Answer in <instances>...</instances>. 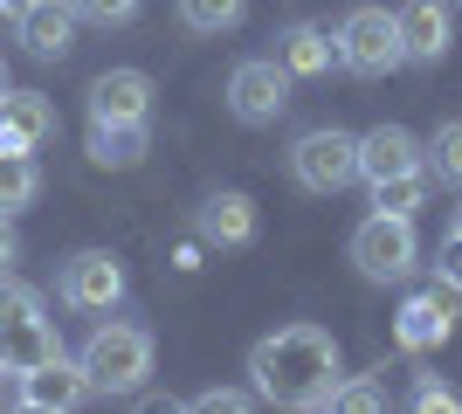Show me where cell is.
Segmentation results:
<instances>
[{"mask_svg":"<svg viewBox=\"0 0 462 414\" xmlns=\"http://www.w3.org/2000/svg\"><path fill=\"white\" fill-rule=\"evenodd\" d=\"M428 200V173H407V179H380L373 187V215H393V221H414V207Z\"/></svg>","mask_w":462,"mask_h":414,"instance_id":"cell-21","label":"cell"},{"mask_svg":"<svg viewBox=\"0 0 462 414\" xmlns=\"http://www.w3.org/2000/svg\"><path fill=\"white\" fill-rule=\"evenodd\" d=\"M407 173H428L421 138L407 132V124H373V132L359 138V179L380 187V179H407Z\"/></svg>","mask_w":462,"mask_h":414,"instance_id":"cell-9","label":"cell"},{"mask_svg":"<svg viewBox=\"0 0 462 414\" xmlns=\"http://www.w3.org/2000/svg\"><path fill=\"white\" fill-rule=\"evenodd\" d=\"M90 159L104 173H132L145 159V124H90Z\"/></svg>","mask_w":462,"mask_h":414,"instance_id":"cell-18","label":"cell"},{"mask_svg":"<svg viewBox=\"0 0 462 414\" xmlns=\"http://www.w3.org/2000/svg\"><path fill=\"white\" fill-rule=\"evenodd\" d=\"M435 283H442V290H462V242L456 235L435 249Z\"/></svg>","mask_w":462,"mask_h":414,"instance_id":"cell-27","label":"cell"},{"mask_svg":"<svg viewBox=\"0 0 462 414\" xmlns=\"http://www.w3.org/2000/svg\"><path fill=\"white\" fill-rule=\"evenodd\" d=\"M325 414H393V408H386L380 380H338V394L325 400Z\"/></svg>","mask_w":462,"mask_h":414,"instance_id":"cell-23","label":"cell"},{"mask_svg":"<svg viewBox=\"0 0 462 414\" xmlns=\"http://www.w3.org/2000/svg\"><path fill=\"white\" fill-rule=\"evenodd\" d=\"M152 118V77L145 69H104L90 83V124H145Z\"/></svg>","mask_w":462,"mask_h":414,"instance_id":"cell-10","label":"cell"},{"mask_svg":"<svg viewBox=\"0 0 462 414\" xmlns=\"http://www.w3.org/2000/svg\"><path fill=\"white\" fill-rule=\"evenodd\" d=\"M35 7H42V0H0V21H14V28H21V21L35 14Z\"/></svg>","mask_w":462,"mask_h":414,"instance_id":"cell-30","label":"cell"},{"mask_svg":"<svg viewBox=\"0 0 462 414\" xmlns=\"http://www.w3.org/2000/svg\"><path fill=\"white\" fill-rule=\"evenodd\" d=\"M200 242H214V249H249L255 242V200L235 194V187L208 194L200 200Z\"/></svg>","mask_w":462,"mask_h":414,"instance_id":"cell-15","label":"cell"},{"mask_svg":"<svg viewBox=\"0 0 462 414\" xmlns=\"http://www.w3.org/2000/svg\"><path fill=\"white\" fill-rule=\"evenodd\" d=\"M187 414H255V400L242 387H208V394H193Z\"/></svg>","mask_w":462,"mask_h":414,"instance_id":"cell-25","label":"cell"},{"mask_svg":"<svg viewBox=\"0 0 462 414\" xmlns=\"http://www.w3.org/2000/svg\"><path fill=\"white\" fill-rule=\"evenodd\" d=\"M352 262L366 283H401L414 262H421V242H414V221H393V215H366L352 228Z\"/></svg>","mask_w":462,"mask_h":414,"instance_id":"cell-6","label":"cell"},{"mask_svg":"<svg viewBox=\"0 0 462 414\" xmlns=\"http://www.w3.org/2000/svg\"><path fill=\"white\" fill-rule=\"evenodd\" d=\"M242 14H249V0H180V21L193 35H228L242 28Z\"/></svg>","mask_w":462,"mask_h":414,"instance_id":"cell-20","label":"cell"},{"mask_svg":"<svg viewBox=\"0 0 462 414\" xmlns=\"http://www.w3.org/2000/svg\"><path fill=\"white\" fill-rule=\"evenodd\" d=\"M42 138H56V104L42 90H7V104H0V159L35 152Z\"/></svg>","mask_w":462,"mask_h":414,"instance_id":"cell-13","label":"cell"},{"mask_svg":"<svg viewBox=\"0 0 462 414\" xmlns=\"http://www.w3.org/2000/svg\"><path fill=\"white\" fill-rule=\"evenodd\" d=\"M228 111L242 124H276L290 111V77H283V62L276 56H249V62H235V77H228Z\"/></svg>","mask_w":462,"mask_h":414,"instance_id":"cell-7","label":"cell"},{"mask_svg":"<svg viewBox=\"0 0 462 414\" xmlns=\"http://www.w3.org/2000/svg\"><path fill=\"white\" fill-rule=\"evenodd\" d=\"M448 235H456V242H462V200H456V228H448Z\"/></svg>","mask_w":462,"mask_h":414,"instance_id":"cell-33","label":"cell"},{"mask_svg":"<svg viewBox=\"0 0 462 414\" xmlns=\"http://www.w3.org/2000/svg\"><path fill=\"white\" fill-rule=\"evenodd\" d=\"M276 62H283V77H331L338 35L318 28V21H290L283 35H276Z\"/></svg>","mask_w":462,"mask_h":414,"instance_id":"cell-14","label":"cell"},{"mask_svg":"<svg viewBox=\"0 0 462 414\" xmlns=\"http://www.w3.org/2000/svg\"><path fill=\"white\" fill-rule=\"evenodd\" d=\"M35 194H42V166L28 152H7L0 159V221H14L21 207H35Z\"/></svg>","mask_w":462,"mask_h":414,"instance_id":"cell-19","label":"cell"},{"mask_svg":"<svg viewBox=\"0 0 462 414\" xmlns=\"http://www.w3.org/2000/svg\"><path fill=\"white\" fill-rule=\"evenodd\" d=\"M7 90H14V83H7V62H0V104H7Z\"/></svg>","mask_w":462,"mask_h":414,"instance_id":"cell-32","label":"cell"},{"mask_svg":"<svg viewBox=\"0 0 462 414\" xmlns=\"http://www.w3.org/2000/svg\"><path fill=\"white\" fill-rule=\"evenodd\" d=\"M77 366H83V380H90V394H138V387L152 380V332L111 317V325H97V332L83 338Z\"/></svg>","mask_w":462,"mask_h":414,"instance_id":"cell-2","label":"cell"},{"mask_svg":"<svg viewBox=\"0 0 462 414\" xmlns=\"http://www.w3.org/2000/svg\"><path fill=\"white\" fill-rule=\"evenodd\" d=\"M414 414H462V394L442 380H414Z\"/></svg>","mask_w":462,"mask_h":414,"instance_id":"cell-26","label":"cell"},{"mask_svg":"<svg viewBox=\"0 0 462 414\" xmlns=\"http://www.w3.org/2000/svg\"><path fill=\"white\" fill-rule=\"evenodd\" d=\"M421 152H428V173H435V179L462 187V118H448L442 132H435V138L421 145Z\"/></svg>","mask_w":462,"mask_h":414,"instance_id":"cell-22","label":"cell"},{"mask_svg":"<svg viewBox=\"0 0 462 414\" xmlns=\"http://www.w3.org/2000/svg\"><path fill=\"white\" fill-rule=\"evenodd\" d=\"M132 414H187V400H173V394H138Z\"/></svg>","mask_w":462,"mask_h":414,"instance_id":"cell-28","label":"cell"},{"mask_svg":"<svg viewBox=\"0 0 462 414\" xmlns=\"http://www.w3.org/2000/svg\"><path fill=\"white\" fill-rule=\"evenodd\" d=\"M7 414H56V408H42V400H14Z\"/></svg>","mask_w":462,"mask_h":414,"instance_id":"cell-31","label":"cell"},{"mask_svg":"<svg viewBox=\"0 0 462 414\" xmlns=\"http://www.w3.org/2000/svg\"><path fill=\"white\" fill-rule=\"evenodd\" d=\"M56 353H62V338L49 325V311H42V290L0 276V366L21 380V373H35V366H49Z\"/></svg>","mask_w":462,"mask_h":414,"instance_id":"cell-3","label":"cell"},{"mask_svg":"<svg viewBox=\"0 0 462 414\" xmlns=\"http://www.w3.org/2000/svg\"><path fill=\"white\" fill-rule=\"evenodd\" d=\"M448 332H456V304H448L442 283L421 290V297H407L401 317H393V338H401L407 353H435V345H448Z\"/></svg>","mask_w":462,"mask_h":414,"instance_id":"cell-12","label":"cell"},{"mask_svg":"<svg viewBox=\"0 0 462 414\" xmlns=\"http://www.w3.org/2000/svg\"><path fill=\"white\" fill-rule=\"evenodd\" d=\"M7 380H14V373H7V366H0V387H7Z\"/></svg>","mask_w":462,"mask_h":414,"instance_id":"cell-34","label":"cell"},{"mask_svg":"<svg viewBox=\"0 0 462 414\" xmlns=\"http://www.w3.org/2000/svg\"><path fill=\"white\" fill-rule=\"evenodd\" d=\"M145 0H69V14L77 21H97V28H125Z\"/></svg>","mask_w":462,"mask_h":414,"instance_id":"cell-24","label":"cell"},{"mask_svg":"<svg viewBox=\"0 0 462 414\" xmlns=\"http://www.w3.org/2000/svg\"><path fill=\"white\" fill-rule=\"evenodd\" d=\"M56 297L69 311H111L117 297H125V262L111 249H77L56 276Z\"/></svg>","mask_w":462,"mask_h":414,"instance_id":"cell-8","label":"cell"},{"mask_svg":"<svg viewBox=\"0 0 462 414\" xmlns=\"http://www.w3.org/2000/svg\"><path fill=\"white\" fill-rule=\"evenodd\" d=\"M393 28H401L407 62H442L448 49H456V21H448L442 0H407V7H393Z\"/></svg>","mask_w":462,"mask_h":414,"instance_id":"cell-11","label":"cell"},{"mask_svg":"<svg viewBox=\"0 0 462 414\" xmlns=\"http://www.w3.org/2000/svg\"><path fill=\"white\" fill-rule=\"evenodd\" d=\"M249 380L270 408H290V414L325 408L338 394V338L325 325H283V332L255 338Z\"/></svg>","mask_w":462,"mask_h":414,"instance_id":"cell-1","label":"cell"},{"mask_svg":"<svg viewBox=\"0 0 462 414\" xmlns=\"http://www.w3.org/2000/svg\"><path fill=\"white\" fill-rule=\"evenodd\" d=\"M21 400H42V408H56V414H77L83 400H90V380H83V366L69 353H56L49 366L21 373Z\"/></svg>","mask_w":462,"mask_h":414,"instance_id":"cell-16","label":"cell"},{"mask_svg":"<svg viewBox=\"0 0 462 414\" xmlns=\"http://www.w3.org/2000/svg\"><path fill=\"white\" fill-rule=\"evenodd\" d=\"M21 41H28V56L62 62L69 49H77V14H69V0H42L35 14L21 21Z\"/></svg>","mask_w":462,"mask_h":414,"instance_id":"cell-17","label":"cell"},{"mask_svg":"<svg viewBox=\"0 0 462 414\" xmlns=\"http://www.w3.org/2000/svg\"><path fill=\"white\" fill-rule=\"evenodd\" d=\"M401 28H393V14L386 7H352L346 21H338V69H352V77H393L401 69Z\"/></svg>","mask_w":462,"mask_h":414,"instance_id":"cell-5","label":"cell"},{"mask_svg":"<svg viewBox=\"0 0 462 414\" xmlns=\"http://www.w3.org/2000/svg\"><path fill=\"white\" fill-rule=\"evenodd\" d=\"M290 179L304 187V194H346L352 179H359V138L338 132V124H318L290 145Z\"/></svg>","mask_w":462,"mask_h":414,"instance_id":"cell-4","label":"cell"},{"mask_svg":"<svg viewBox=\"0 0 462 414\" xmlns=\"http://www.w3.org/2000/svg\"><path fill=\"white\" fill-rule=\"evenodd\" d=\"M14 262H21V235L0 221V276H14Z\"/></svg>","mask_w":462,"mask_h":414,"instance_id":"cell-29","label":"cell"}]
</instances>
